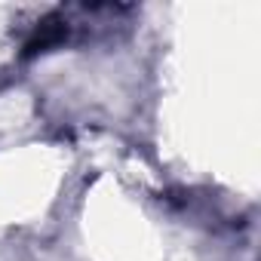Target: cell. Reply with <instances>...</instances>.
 I'll list each match as a JSON object with an SVG mask.
<instances>
[{
	"mask_svg": "<svg viewBox=\"0 0 261 261\" xmlns=\"http://www.w3.org/2000/svg\"><path fill=\"white\" fill-rule=\"evenodd\" d=\"M49 25H53V19L40 25V31L34 34V40H28V46H25V56H31V53H40V49H46V46H53L56 40H62V37H65V25H62V22H56V28H49Z\"/></svg>",
	"mask_w": 261,
	"mask_h": 261,
	"instance_id": "cell-1",
	"label": "cell"
}]
</instances>
